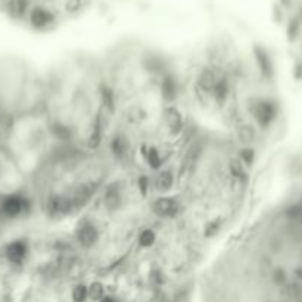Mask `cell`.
Listing matches in <instances>:
<instances>
[{"label":"cell","instance_id":"cell-1","mask_svg":"<svg viewBox=\"0 0 302 302\" xmlns=\"http://www.w3.org/2000/svg\"><path fill=\"white\" fill-rule=\"evenodd\" d=\"M108 95L103 149L119 171L168 174L198 130L182 64L164 52L122 45L99 56Z\"/></svg>","mask_w":302,"mask_h":302},{"label":"cell","instance_id":"cell-2","mask_svg":"<svg viewBox=\"0 0 302 302\" xmlns=\"http://www.w3.org/2000/svg\"><path fill=\"white\" fill-rule=\"evenodd\" d=\"M182 69L187 101L201 127L227 136L258 161L282 140L285 101L277 65L264 46L215 40Z\"/></svg>","mask_w":302,"mask_h":302},{"label":"cell","instance_id":"cell-3","mask_svg":"<svg viewBox=\"0 0 302 302\" xmlns=\"http://www.w3.org/2000/svg\"><path fill=\"white\" fill-rule=\"evenodd\" d=\"M285 164L276 193L252 195L245 220L209 260V289L260 290L280 302H302V153Z\"/></svg>","mask_w":302,"mask_h":302},{"label":"cell","instance_id":"cell-4","mask_svg":"<svg viewBox=\"0 0 302 302\" xmlns=\"http://www.w3.org/2000/svg\"><path fill=\"white\" fill-rule=\"evenodd\" d=\"M258 164L227 136L199 125L156 193L155 212L174 220L208 253L246 217Z\"/></svg>","mask_w":302,"mask_h":302},{"label":"cell","instance_id":"cell-5","mask_svg":"<svg viewBox=\"0 0 302 302\" xmlns=\"http://www.w3.org/2000/svg\"><path fill=\"white\" fill-rule=\"evenodd\" d=\"M151 179L119 171L72 221L68 237L85 267L109 274L125 266L155 220Z\"/></svg>","mask_w":302,"mask_h":302},{"label":"cell","instance_id":"cell-6","mask_svg":"<svg viewBox=\"0 0 302 302\" xmlns=\"http://www.w3.org/2000/svg\"><path fill=\"white\" fill-rule=\"evenodd\" d=\"M43 111L58 145L103 149L108 95L101 58L75 55L43 74Z\"/></svg>","mask_w":302,"mask_h":302},{"label":"cell","instance_id":"cell-7","mask_svg":"<svg viewBox=\"0 0 302 302\" xmlns=\"http://www.w3.org/2000/svg\"><path fill=\"white\" fill-rule=\"evenodd\" d=\"M118 172L105 149L56 143L35 165L34 208L52 224L72 223Z\"/></svg>","mask_w":302,"mask_h":302},{"label":"cell","instance_id":"cell-8","mask_svg":"<svg viewBox=\"0 0 302 302\" xmlns=\"http://www.w3.org/2000/svg\"><path fill=\"white\" fill-rule=\"evenodd\" d=\"M287 38L292 46L293 69L302 80V11L296 17L290 18L287 24Z\"/></svg>","mask_w":302,"mask_h":302},{"label":"cell","instance_id":"cell-9","mask_svg":"<svg viewBox=\"0 0 302 302\" xmlns=\"http://www.w3.org/2000/svg\"><path fill=\"white\" fill-rule=\"evenodd\" d=\"M28 22L37 31H46L52 30L59 24V19L55 15V12L51 11L49 8L45 6H34L31 8L30 14H28Z\"/></svg>","mask_w":302,"mask_h":302},{"label":"cell","instance_id":"cell-10","mask_svg":"<svg viewBox=\"0 0 302 302\" xmlns=\"http://www.w3.org/2000/svg\"><path fill=\"white\" fill-rule=\"evenodd\" d=\"M8 11L11 17L15 19H22L28 17L31 11V0H9L8 3Z\"/></svg>","mask_w":302,"mask_h":302},{"label":"cell","instance_id":"cell-11","mask_svg":"<svg viewBox=\"0 0 302 302\" xmlns=\"http://www.w3.org/2000/svg\"><path fill=\"white\" fill-rule=\"evenodd\" d=\"M84 0H65V14L77 15L83 9Z\"/></svg>","mask_w":302,"mask_h":302}]
</instances>
